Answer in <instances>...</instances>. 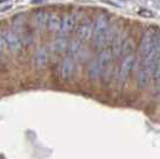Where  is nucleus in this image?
Here are the masks:
<instances>
[{"label":"nucleus","instance_id":"f257e3e1","mask_svg":"<svg viewBox=\"0 0 160 159\" xmlns=\"http://www.w3.org/2000/svg\"><path fill=\"white\" fill-rule=\"evenodd\" d=\"M109 19L105 14L98 16L96 19V23L93 24V43L98 48H103L105 45V37H107V31L109 29Z\"/></svg>","mask_w":160,"mask_h":159},{"label":"nucleus","instance_id":"f03ea898","mask_svg":"<svg viewBox=\"0 0 160 159\" xmlns=\"http://www.w3.org/2000/svg\"><path fill=\"white\" fill-rule=\"evenodd\" d=\"M155 34L157 31L154 29H147L142 37H141V43H140V53L141 56L143 57V60L150 55V53L154 49V45H155Z\"/></svg>","mask_w":160,"mask_h":159},{"label":"nucleus","instance_id":"7ed1b4c3","mask_svg":"<svg viewBox=\"0 0 160 159\" xmlns=\"http://www.w3.org/2000/svg\"><path fill=\"white\" fill-rule=\"evenodd\" d=\"M134 65H135V56L133 54L123 57V60H122V62H121V65L118 67V72H117L118 80H119L121 84H123L126 80L128 79V77L130 76V73L133 71Z\"/></svg>","mask_w":160,"mask_h":159},{"label":"nucleus","instance_id":"20e7f679","mask_svg":"<svg viewBox=\"0 0 160 159\" xmlns=\"http://www.w3.org/2000/svg\"><path fill=\"white\" fill-rule=\"evenodd\" d=\"M92 33H93V23L90 18H85L78 28V31H76L78 38L80 41H87L91 38Z\"/></svg>","mask_w":160,"mask_h":159},{"label":"nucleus","instance_id":"39448f33","mask_svg":"<svg viewBox=\"0 0 160 159\" xmlns=\"http://www.w3.org/2000/svg\"><path fill=\"white\" fill-rule=\"evenodd\" d=\"M75 71V61L73 56H66L62 61V65H61V76L64 80H69L73 74H74Z\"/></svg>","mask_w":160,"mask_h":159},{"label":"nucleus","instance_id":"423d86ee","mask_svg":"<svg viewBox=\"0 0 160 159\" xmlns=\"http://www.w3.org/2000/svg\"><path fill=\"white\" fill-rule=\"evenodd\" d=\"M5 40H6V45L9 47L11 52L17 53L21 49V38L12 31H7L5 35Z\"/></svg>","mask_w":160,"mask_h":159},{"label":"nucleus","instance_id":"0eeeda50","mask_svg":"<svg viewBox=\"0 0 160 159\" xmlns=\"http://www.w3.org/2000/svg\"><path fill=\"white\" fill-rule=\"evenodd\" d=\"M102 72H103V68L100 66L98 59H93L90 65H88V69H87V74H88V78L92 80V81H96L100 78L102 76Z\"/></svg>","mask_w":160,"mask_h":159},{"label":"nucleus","instance_id":"6e6552de","mask_svg":"<svg viewBox=\"0 0 160 159\" xmlns=\"http://www.w3.org/2000/svg\"><path fill=\"white\" fill-rule=\"evenodd\" d=\"M75 25V16L74 14H67L61 19V28H60V34L62 36L68 35L74 28Z\"/></svg>","mask_w":160,"mask_h":159},{"label":"nucleus","instance_id":"1a4fd4ad","mask_svg":"<svg viewBox=\"0 0 160 159\" xmlns=\"http://www.w3.org/2000/svg\"><path fill=\"white\" fill-rule=\"evenodd\" d=\"M153 73V68L145 66L139 72V77H138V84H139L140 89H145L150 81V77Z\"/></svg>","mask_w":160,"mask_h":159},{"label":"nucleus","instance_id":"9d476101","mask_svg":"<svg viewBox=\"0 0 160 159\" xmlns=\"http://www.w3.org/2000/svg\"><path fill=\"white\" fill-rule=\"evenodd\" d=\"M48 62V50L45 47H41L35 55V65L38 69H44Z\"/></svg>","mask_w":160,"mask_h":159},{"label":"nucleus","instance_id":"9b49d317","mask_svg":"<svg viewBox=\"0 0 160 159\" xmlns=\"http://www.w3.org/2000/svg\"><path fill=\"white\" fill-rule=\"evenodd\" d=\"M48 30L50 33H57L60 31L61 28V18L57 13H50L48 17V23H47Z\"/></svg>","mask_w":160,"mask_h":159},{"label":"nucleus","instance_id":"f8f14e48","mask_svg":"<svg viewBox=\"0 0 160 159\" xmlns=\"http://www.w3.org/2000/svg\"><path fill=\"white\" fill-rule=\"evenodd\" d=\"M48 13L44 11H38L35 13V17H33V21L36 24V28L40 30V31H44L45 28H47V23H48Z\"/></svg>","mask_w":160,"mask_h":159},{"label":"nucleus","instance_id":"ddd939ff","mask_svg":"<svg viewBox=\"0 0 160 159\" xmlns=\"http://www.w3.org/2000/svg\"><path fill=\"white\" fill-rule=\"evenodd\" d=\"M112 53H111V50L110 49H104V50H102L100 53H99V55H98V61H99V64H100V66L103 68V71L107 68V66L110 65V62H111V59H112Z\"/></svg>","mask_w":160,"mask_h":159},{"label":"nucleus","instance_id":"4468645a","mask_svg":"<svg viewBox=\"0 0 160 159\" xmlns=\"http://www.w3.org/2000/svg\"><path fill=\"white\" fill-rule=\"evenodd\" d=\"M67 47H68L67 41L64 40V37L56 38L53 42V45H52V48H53V50L55 53H62V52H64L67 49Z\"/></svg>","mask_w":160,"mask_h":159},{"label":"nucleus","instance_id":"2eb2a0df","mask_svg":"<svg viewBox=\"0 0 160 159\" xmlns=\"http://www.w3.org/2000/svg\"><path fill=\"white\" fill-rule=\"evenodd\" d=\"M134 49V42L131 38H127L124 40L123 45H122V48H121V54L119 56H127V55H130L131 52Z\"/></svg>","mask_w":160,"mask_h":159},{"label":"nucleus","instance_id":"dca6fc26","mask_svg":"<svg viewBox=\"0 0 160 159\" xmlns=\"http://www.w3.org/2000/svg\"><path fill=\"white\" fill-rule=\"evenodd\" d=\"M68 52H69V55L71 56H74L76 54H79L80 53V40L78 38H74V40H72L69 43H68Z\"/></svg>","mask_w":160,"mask_h":159},{"label":"nucleus","instance_id":"f3484780","mask_svg":"<svg viewBox=\"0 0 160 159\" xmlns=\"http://www.w3.org/2000/svg\"><path fill=\"white\" fill-rule=\"evenodd\" d=\"M24 23H25V19H24L23 14L16 16L14 19H13V29L16 31H21L24 29Z\"/></svg>","mask_w":160,"mask_h":159},{"label":"nucleus","instance_id":"a211bd4d","mask_svg":"<svg viewBox=\"0 0 160 159\" xmlns=\"http://www.w3.org/2000/svg\"><path fill=\"white\" fill-rule=\"evenodd\" d=\"M153 74H154V78H155V80H157L158 83H160V57L158 59V61L155 62Z\"/></svg>","mask_w":160,"mask_h":159},{"label":"nucleus","instance_id":"6ab92c4d","mask_svg":"<svg viewBox=\"0 0 160 159\" xmlns=\"http://www.w3.org/2000/svg\"><path fill=\"white\" fill-rule=\"evenodd\" d=\"M139 14L141 17H146V18H150V17H153V13L148 10H140L139 11Z\"/></svg>","mask_w":160,"mask_h":159},{"label":"nucleus","instance_id":"aec40b11","mask_svg":"<svg viewBox=\"0 0 160 159\" xmlns=\"http://www.w3.org/2000/svg\"><path fill=\"white\" fill-rule=\"evenodd\" d=\"M6 47H7V45H6V40H5V37H4L2 35H0V52H4Z\"/></svg>","mask_w":160,"mask_h":159},{"label":"nucleus","instance_id":"412c9836","mask_svg":"<svg viewBox=\"0 0 160 159\" xmlns=\"http://www.w3.org/2000/svg\"><path fill=\"white\" fill-rule=\"evenodd\" d=\"M44 1H45V0H32L31 2L32 4H42Z\"/></svg>","mask_w":160,"mask_h":159},{"label":"nucleus","instance_id":"4be33fe9","mask_svg":"<svg viewBox=\"0 0 160 159\" xmlns=\"http://www.w3.org/2000/svg\"><path fill=\"white\" fill-rule=\"evenodd\" d=\"M5 1H7V0H0V4H1V2H5Z\"/></svg>","mask_w":160,"mask_h":159}]
</instances>
